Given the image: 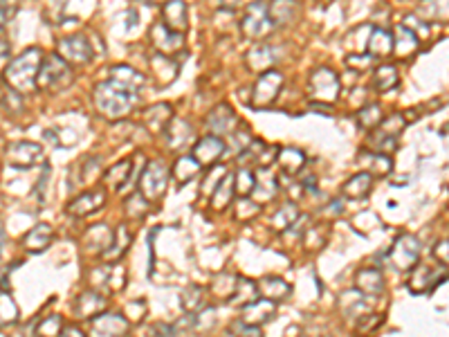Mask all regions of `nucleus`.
<instances>
[{
	"mask_svg": "<svg viewBox=\"0 0 449 337\" xmlns=\"http://www.w3.org/2000/svg\"><path fill=\"white\" fill-rule=\"evenodd\" d=\"M138 104V92H131L113 81H101L95 88V106L108 120H122Z\"/></svg>",
	"mask_w": 449,
	"mask_h": 337,
	"instance_id": "nucleus-1",
	"label": "nucleus"
},
{
	"mask_svg": "<svg viewBox=\"0 0 449 337\" xmlns=\"http://www.w3.org/2000/svg\"><path fill=\"white\" fill-rule=\"evenodd\" d=\"M41 65H43V58H41V50L39 47H30L25 50L21 56H16L14 61L5 67V81H10V86L25 95V92H32L36 86Z\"/></svg>",
	"mask_w": 449,
	"mask_h": 337,
	"instance_id": "nucleus-2",
	"label": "nucleus"
},
{
	"mask_svg": "<svg viewBox=\"0 0 449 337\" xmlns=\"http://www.w3.org/2000/svg\"><path fill=\"white\" fill-rule=\"evenodd\" d=\"M72 83V70L70 63L63 61L61 54H47L43 65H41L36 86L41 90H63Z\"/></svg>",
	"mask_w": 449,
	"mask_h": 337,
	"instance_id": "nucleus-3",
	"label": "nucleus"
},
{
	"mask_svg": "<svg viewBox=\"0 0 449 337\" xmlns=\"http://www.w3.org/2000/svg\"><path fill=\"white\" fill-rule=\"evenodd\" d=\"M168 175H171V171H168V166L162 162V160H151V162H146V166H144V171L140 175V189L138 191L149 202L160 200L168 187Z\"/></svg>",
	"mask_w": 449,
	"mask_h": 337,
	"instance_id": "nucleus-4",
	"label": "nucleus"
},
{
	"mask_svg": "<svg viewBox=\"0 0 449 337\" xmlns=\"http://www.w3.org/2000/svg\"><path fill=\"white\" fill-rule=\"evenodd\" d=\"M342 81L333 67L321 65L317 70H312L310 74V97L319 101V104H333L340 97Z\"/></svg>",
	"mask_w": 449,
	"mask_h": 337,
	"instance_id": "nucleus-5",
	"label": "nucleus"
},
{
	"mask_svg": "<svg viewBox=\"0 0 449 337\" xmlns=\"http://www.w3.org/2000/svg\"><path fill=\"white\" fill-rule=\"evenodd\" d=\"M274 23L270 19V5L265 3H252L245 7V16L241 21V30L248 39L252 41H259L267 36L270 32H272Z\"/></svg>",
	"mask_w": 449,
	"mask_h": 337,
	"instance_id": "nucleus-6",
	"label": "nucleus"
},
{
	"mask_svg": "<svg viewBox=\"0 0 449 337\" xmlns=\"http://www.w3.org/2000/svg\"><path fill=\"white\" fill-rule=\"evenodd\" d=\"M418 259H420V241L411 234L397 236L393 248L388 250V261H391V265L395 270H400V272L416 265Z\"/></svg>",
	"mask_w": 449,
	"mask_h": 337,
	"instance_id": "nucleus-7",
	"label": "nucleus"
},
{
	"mask_svg": "<svg viewBox=\"0 0 449 337\" xmlns=\"http://www.w3.org/2000/svg\"><path fill=\"white\" fill-rule=\"evenodd\" d=\"M281 88H283V74L278 70H267L256 79V83H254L250 104L254 108H265L278 97Z\"/></svg>",
	"mask_w": 449,
	"mask_h": 337,
	"instance_id": "nucleus-8",
	"label": "nucleus"
},
{
	"mask_svg": "<svg viewBox=\"0 0 449 337\" xmlns=\"http://www.w3.org/2000/svg\"><path fill=\"white\" fill-rule=\"evenodd\" d=\"M58 54H61L63 61L74 63V65H86L92 61V45L86 36L81 34H70V36H63L58 41Z\"/></svg>",
	"mask_w": 449,
	"mask_h": 337,
	"instance_id": "nucleus-9",
	"label": "nucleus"
},
{
	"mask_svg": "<svg viewBox=\"0 0 449 337\" xmlns=\"http://www.w3.org/2000/svg\"><path fill=\"white\" fill-rule=\"evenodd\" d=\"M5 157L16 168H30L43 160V146L34 144V142H14L5 151Z\"/></svg>",
	"mask_w": 449,
	"mask_h": 337,
	"instance_id": "nucleus-10",
	"label": "nucleus"
},
{
	"mask_svg": "<svg viewBox=\"0 0 449 337\" xmlns=\"http://www.w3.org/2000/svg\"><path fill=\"white\" fill-rule=\"evenodd\" d=\"M207 126L211 135H227V138H232L234 133H239L241 129H236L239 126V117L234 115V111L227 104H218L214 111L207 115Z\"/></svg>",
	"mask_w": 449,
	"mask_h": 337,
	"instance_id": "nucleus-11",
	"label": "nucleus"
},
{
	"mask_svg": "<svg viewBox=\"0 0 449 337\" xmlns=\"http://www.w3.org/2000/svg\"><path fill=\"white\" fill-rule=\"evenodd\" d=\"M126 333H129V322L117 313H101L99 317L90 319L92 337H124Z\"/></svg>",
	"mask_w": 449,
	"mask_h": 337,
	"instance_id": "nucleus-12",
	"label": "nucleus"
},
{
	"mask_svg": "<svg viewBox=\"0 0 449 337\" xmlns=\"http://www.w3.org/2000/svg\"><path fill=\"white\" fill-rule=\"evenodd\" d=\"M225 153V142L216 138V135H207V138H202L196 142V146H193L191 155L198 160L200 166H216V162L220 160V155Z\"/></svg>",
	"mask_w": 449,
	"mask_h": 337,
	"instance_id": "nucleus-13",
	"label": "nucleus"
},
{
	"mask_svg": "<svg viewBox=\"0 0 449 337\" xmlns=\"http://www.w3.org/2000/svg\"><path fill=\"white\" fill-rule=\"evenodd\" d=\"M151 43L155 45L157 54H171L184 45V36L173 32L171 28H166L164 23H155L151 28Z\"/></svg>",
	"mask_w": 449,
	"mask_h": 337,
	"instance_id": "nucleus-14",
	"label": "nucleus"
},
{
	"mask_svg": "<svg viewBox=\"0 0 449 337\" xmlns=\"http://www.w3.org/2000/svg\"><path fill=\"white\" fill-rule=\"evenodd\" d=\"M443 270L440 268H431V265H416L413 268V272L409 276V281H406V285H409V290L411 292H425V290H431L438 281H443Z\"/></svg>",
	"mask_w": 449,
	"mask_h": 337,
	"instance_id": "nucleus-15",
	"label": "nucleus"
},
{
	"mask_svg": "<svg viewBox=\"0 0 449 337\" xmlns=\"http://www.w3.org/2000/svg\"><path fill=\"white\" fill-rule=\"evenodd\" d=\"M274 313H276L274 301H270V299H256L254 303H250V306L243 308L241 322L250 324V326H254V328H259V326H263L265 322H270V319L274 317Z\"/></svg>",
	"mask_w": 449,
	"mask_h": 337,
	"instance_id": "nucleus-16",
	"label": "nucleus"
},
{
	"mask_svg": "<svg viewBox=\"0 0 449 337\" xmlns=\"http://www.w3.org/2000/svg\"><path fill=\"white\" fill-rule=\"evenodd\" d=\"M104 200H106V191L104 189H90L86 193H81V196H77L70 202V205H67V214H72V216L92 214V212H97L101 205H104Z\"/></svg>",
	"mask_w": 449,
	"mask_h": 337,
	"instance_id": "nucleus-17",
	"label": "nucleus"
},
{
	"mask_svg": "<svg viewBox=\"0 0 449 337\" xmlns=\"http://www.w3.org/2000/svg\"><path fill=\"white\" fill-rule=\"evenodd\" d=\"M276 50L274 47H270L265 43H261V45H254L248 56H245V61H248V67L254 72H267V70H272V65L276 63Z\"/></svg>",
	"mask_w": 449,
	"mask_h": 337,
	"instance_id": "nucleus-18",
	"label": "nucleus"
},
{
	"mask_svg": "<svg viewBox=\"0 0 449 337\" xmlns=\"http://www.w3.org/2000/svg\"><path fill=\"white\" fill-rule=\"evenodd\" d=\"M173 122V108L171 104H155L151 106L146 113H144V124H146V129L151 133H162L166 131L168 126Z\"/></svg>",
	"mask_w": 449,
	"mask_h": 337,
	"instance_id": "nucleus-19",
	"label": "nucleus"
},
{
	"mask_svg": "<svg viewBox=\"0 0 449 337\" xmlns=\"http://www.w3.org/2000/svg\"><path fill=\"white\" fill-rule=\"evenodd\" d=\"M355 288H358L362 294H373V297H377V294L384 292L386 281H384V276L380 270L364 268L358 272V276H355Z\"/></svg>",
	"mask_w": 449,
	"mask_h": 337,
	"instance_id": "nucleus-20",
	"label": "nucleus"
},
{
	"mask_svg": "<svg viewBox=\"0 0 449 337\" xmlns=\"http://www.w3.org/2000/svg\"><path fill=\"white\" fill-rule=\"evenodd\" d=\"M162 16H164V25L171 28L173 32L182 34L189 28V12H186V5L182 0H171V3H164L162 7Z\"/></svg>",
	"mask_w": 449,
	"mask_h": 337,
	"instance_id": "nucleus-21",
	"label": "nucleus"
},
{
	"mask_svg": "<svg viewBox=\"0 0 449 337\" xmlns=\"http://www.w3.org/2000/svg\"><path fill=\"white\" fill-rule=\"evenodd\" d=\"M371 189H373V175L369 171H360V173L351 175V178L344 182L342 193L351 200H362V198L369 196Z\"/></svg>",
	"mask_w": 449,
	"mask_h": 337,
	"instance_id": "nucleus-22",
	"label": "nucleus"
},
{
	"mask_svg": "<svg viewBox=\"0 0 449 337\" xmlns=\"http://www.w3.org/2000/svg\"><path fill=\"white\" fill-rule=\"evenodd\" d=\"M110 81L131 92H138L144 86V77L131 65H113L110 67Z\"/></svg>",
	"mask_w": 449,
	"mask_h": 337,
	"instance_id": "nucleus-23",
	"label": "nucleus"
},
{
	"mask_svg": "<svg viewBox=\"0 0 449 337\" xmlns=\"http://www.w3.org/2000/svg\"><path fill=\"white\" fill-rule=\"evenodd\" d=\"M193 140V129L189 122L184 120H173L171 126L166 129V142L171 151H180L184 146H189V142Z\"/></svg>",
	"mask_w": 449,
	"mask_h": 337,
	"instance_id": "nucleus-24",
	"label": "nucleus"
},
{
	"mask_svg": "<svg viewBox=\"0 0 449 337\" xmlns=\"http://www.w3.org/2000/svg\"><path fill=\"white\" fill-rule=\"evenodd\" d=\"M393 50H395L393 34L382 28H373V34L369 39V54L373 58H380V56H388Z\"/></svg>",
	"mask_w": 449,
	"mask_h": 337,
	"instance_id": "nucleus-25",
	"label": "nucleus"
},
{
	"mask_svg": "<svg viewBox=\"0 0 449 337\" xmlns=\"http://www.w3.org/2000/svg\"><path fill=\"white\" fill-rule=\"evenodd\" d=\"M52 241H54L52 227L45 225V223H41V225L32 227V230L28 232V236H25V241H23V246H25V250H28V252H43Z\"/></svg>",
	"mask_w": 449,
	"mask_h": 337,
	"instance_id": "nucleus-26",
	"label": "nucleus"
},
{
	"mask_svg": "<svg viewBox=\"0 0 449 337\" xmlns=\"http://www.w3.org/2000/svg\"><path fill=\"white\" fill-rule=\"evenodd\" d=\"M278 191V182L276 175L267 168H259L256 173V187H254V196H256V202H267L276 196Z\"/></svg>",
	"mask_w": 449,
	"mask_h": 337,
	"instance_id": "nucleus-27",
	"label": "nucleus"
},
{
	"mask_svg": "<svg viewBox=\"0 0 449 337\" xmlns=\"http://www.w3.org/2000/svg\"><path fill=\"white\" fill-rule=\"evenodd\" d=\"M104 308H106V299L95 290H86L77 299V315L79 317L95 319V317H99L101 313H104Z\"/></svg>",
	"mask_w": 449,
	"mask_h": 337,
	"instance_id": "nucleus-28",
	"label": "nucleus"
},
{
	"mask_svg": "<svg viewBox=\"0 0 449 337\" xmlns=\"http://www.w3.org/2000/svg\"><path fill=\"white\" fill-rule=\"evenodd\" d=\"M276 164H278V168H281L283 173L292 175V173L299 171L303 164H306V153H303L301 149L283 146L281 151H278V155H276Z\"/></svg>",
	"mask_w": 449,
	"mask_h": 337,
	"instance_id": "nucleus-29",
	"label": "nucleus"
},
{
	"mask_svg": "<svg viewBox=\"0 0 449 337\" xmlns=\"http://www.w3.org/2000/svg\"><path fill=\"white\" fill-rule=\"evenodd\" d=\"M151 70H153L155 79L162 83V86H166V83H171L175 79L177 63L166 54H153L151 56Z\"/></svg>",
	"mask_w": 449,
	"mask_h": 337,
	"instance_id": "nucleus-30",
	"label": "nucleus"
},
{
	"mask_svg": "<svg viewBox=\"0 0 449 337\" xmlns=\"http://www.w3.org/2000/svg\"><path fill=\"white\" fill-rule=\"evenodd\" d=\"M234 193H236V175L227 173L223 182L218 184V189L211 193V207H214L216 212H223L225 207H230Z\"/></svg>",
	"mask_w": 449,
	"mask_h": 337,
	"instance_id": "nucleus-31",
	"label": "nucleus"
},
{
	"mask_svg": "<svg viewBox=\"0 0 449 337\" xmlns=\"http://www.w3.org/2000/svg\"><path fill=\"white\" fill-rule=\"evenodd\" d=\"M393 41H395V52L400 56H409L418 50L420 45V39L413 34L409 28H404V25H395V32H393Z\"/></svg>",
	"mask_w": 449,
	"mask_h": 337,
	"instance_id": "nucleus-32",
	"label": "nucleus"
},
{
	"mask_svg": "<svg viewBox=\"0 0 449 337\" xmlns=\"http://www.w3.org/2000/svg\"><path fill=\"white\" fill-rule=\"evenodd\" d=\"M340 308L346 317H358L362 313H366V303H364V294L355 290H344L340 297Z\"/></svg>",
	"mask_w": 449,
	"mask_h": 337,
	"instance_id": "nucleus-33",
	"label": "nucleus"
},
{
	"mask_svg": "<svg viewBox=\"0 0 449 337\" xmlns=\"http://www.w3.org/2000/svg\"><path fill=\"white\" fill-rule=\"evenodd\" d=\"M373 34V28L371 25H358L355 30L349 32V36H346V47L353 50L355 54H366L369 52V39Z\"/></svg>",
	"mask_w": 449,
	"mask_h": 337,
	"instance_id": "nucleus-34",
	"label": "nucleus"
},
{
	"mask_svg": "<svg viewBox=\"0 0 449 337\" xmlns=\"http://www.w3.org/2000/svg\"><path fill=\"white\" fill-rule=\"evenodd\" d=\"M259 290L265 299L276 301V299H285L287 294H290V285L283 279H278V276H265V279L259 283Z\"/></svg>",
	"mask_w": 449,
	"mask_h": 337,
	"instance_id": "nucleus-35",
	"label": "nucleus"
},
{
	"mask_svg": "<svg viewBox=\"0 0 449 337\" xmlns=\"http://www.w3.org/2000/svg\"><path fill=\"white\" fill-rule=\"evenodd\" d=\"M129 246H131V230H129V225L122 223L120 227H117L115 239H113V243H110V248L104 252V259H108V261L120 259Z\"/></svg>",
	"mask_w": 449,
	"mask_h": 337,
	"instance_id": "nucleus-36",
	"label": "nucleus"
},
{
	"mask_svg": "<svg viewBox=\"0 0 449 337\" xmlns=\"http://www.w3.org/2000/svg\"><path fill=\"white\" fill-rule=\"evenodd\" d=\"M397 81H400V77H397L395 65H380L375 67V72H373V86L380 92L393 90L397 86Z\"/></svg>",
	"mask_w": 449,
	"mask_h": 337,
	"instance_id": "nucleus-37",
	"label": "nucleus"
},
{
	"mask_svg": "<svg viewBox=\"0 0 449 337\" xmlns=\"http://www.w3.org/2000/svg\"><path fill=\"white\" fill-rule=\"evenodd\" d=\"M115 239V234H110L108 230V225H95V227H90L88 234H86V246L92 248V250H108L110 248V243H113Z\"/></svg>",
	"mask_w": 449,
	"mask_h": 337,
	"instance_id": "nucleus-38",
	"label": "nucleus"
},
{
	"mask_svg": "<svg viewBox=\"0 0 449 337\" xmlns=\"http://www.w3.org/2000/svg\"><path fill=\"white\" fill-rule=\"evenodd\" d=\"M200 171V164H198V160L193 157V155H182V157H177V162L173 164V178L184 184L186 180H191L193 175H196Z\"/></svg>",
	"mask_w": 449,
	"mask_h": 337,
	"instance_id": "nucleus-39",
	"label": "nucleus"
},
{
	"mask_svg": "<svg viewBox=\"0 0 449 337\" xmlns=\"http://www.w3.org/2000/svg\"><path fill=\"white\" fill-rule=\"evenodd\" d=\"M382 120L384 117H382V108H380V104H366L358 111V124L366 131H373L375 126L382 124Z\"/></svg>",
	"mask_w": 449,
	"mask_h": 337,
	"instance_id": "nucleus-40",
	"label": "nucleus"
},
{
	"mask_svg": "<svg viewBox=\"0 0 449 337\" xmlns=\"http://www.w3.org/2000/svg\"><path fill=\"white\" fill-rule=\"evenodd\" d=\"M259 294H261L259 283H254L252 279H239V285H236V292H234L232 301L243 303V308H245V306H250V303L256 301Z\"/></svg>",
	"mask_w": 449,
	"mask_h": 337,
	"instance_id": "nucleus-41",
	"label": "nucleus"
},
{
	"mask_svg": "<svg viewBox=\"0 0 449 337\" xmlns=\"http://www.w3.org/2000/svg\"><path fill=\"white\" fill-rule=\"evenodd\" d=\"M129 173H131V162L129 160H124L117 166H110L106 171V182L110 187H115L117 191H122L126 184H129Z\"/></svg>",
	"mask_w": 449,
	"mask_h": 337,
	"instance_id": "nucleus-42",
	"label": "nucleus"
},
{
	"mask_svg": "<svg viewBox=\"0 0 449 337\" xmlns=\"http://www.w3.org/2000/svg\"><path fill=\"white\" fill-rule=\"evenodd\" d=\"M296 218H299V209H296V205L294 202H285V205L274 214L272 227L274 230H287V227L296 225Z\"/></svg>",
	"mask_w": 449,
	"mask_h": 337,
	"instance_id": "nucleus-43",
	"label": "nucleus"
},
{
	"mask_svg": "<svg viewBox=\"0 0 449 337\" xmlns=\"http://www.w3.org/2000/svg\"><path fill=\"white\" fill-rule=\"evenodd\" d=\"M404 126H406L404 115L393 113V115H388L386 120H382V124H380L377 133H382L384 138H388V140H395L397 135H400V133L404 131Z\"/></svg>",
	"mask_w": 449,
	"mask_h": 337,
	"instance_id": "nucleus-44",
	"label": "nucleus"
},
{
	"mask_svg": "<svg viewBox=\"0 0 449 337\" xmlns=\"http://www.w3.org/2000/svg\"><path fill=\"white\" fill-rule=\"evenodd\" d=\"M149 209H151V202L144 198L140 191H135L133 196L126 200V214H129L131 218H142Z\"/></svg>",
	"mask_w": 449,
	"mask_h": 337,
	"instance_id": "nucleus-45",
	"label": "nucleus"
},
{
	"mask_svg": "<svg viewBox=\"0 0 449 337\" xmlns=\"http://www.w3.org/2000/svg\"><path fill=\"white\" fill-rule=\"evenodd\" d=\"M254 187H256V175L250 168H239V173H236V193L250 196V193H254Z\"/></svg>",
	"mask_w": 449,
	"mask_h": 337,
	"instance_id": "nucleus-46",
	"label": "nucleus"
},
{
	"mask_svg": "<svg viewBox=\"0 0 449 337\" xmlns=\"http://www.w3.org/2000/svg\"><path fill=\"white\" fill-rule=\"evenodd\" d=\"M294 16V3H274V5H270V19H272L274 25L278 23H287Z\"/></svg>",
	"mask_w": 449,
	"mask_h": 337,
	"instance_id": "nucleus-47",
	"label": "nucleus"
},
{
	"mask_svg": "<svg viewBox=\"0 0 449 337\" xmlns=\"http://www.w3.org/2000/svg\"><path fill=\"white\" fill-rule=\"evenodd\" d=\"M227 175V168L225 166H220V164H216V166H211L209 168V173L205 175V182H202V193H207V191H211L214 193L216 189H218V184L223 182V178Z\"/></svg>",
	"mask_w": 449,
	"mask_h": 337,
	"instance_id": "nucleus-48",
	"label": "nucleus"
},
{
	"mask_svg": "<svg viewBox=\"0 0 449 337\" xmlns=\"http://www.w3.org/2000/svg\"><path fill=\"white\" fill-rule=\"evenodd\" d=\"M3 108L7 113H21L23 111V99L21 92H16L12 88H7V81H3Z\"/></svg>",
	"mask_w": 449,
	"mask_h": 337,
	"instance_id": "nucleus-49",
	"label": "nucleus"
},
{
	"mask_svg": "<svg viewBox=\"0 0 449 337\" xmlns=\"http://www.w3.org/2000/svg\"><path fill=\"white\" fill-rule=\"evenodd\" d=\"M202 292L198 285H189L184 292H182V308L186 310V313H196L198 306H200V301H202Z\"/></svg>",
	"mask_w": 449,
	"mask_h": 337,
	"instance_id": "nucleus-50",
	"label": "nucleus"
},
{
	"mask_svg": "<svg viewBox=\"0 0 449 337\" xmlns=\"http://www.w3.org/2000/svg\"><path fill=\"white\" fill-rule=\"evenodd\" d=\"M420 14L431 21H449V3H427L420 7Z\"/></svg>",
	"mask_w": 449,
	"mask_h": 337,
	"instance_id": "nucleus-51",
	"label": "nucleus"
},
{
	"mask_svg": "<svg viewBox=\"0 0 449 337\" xmlns=\"http://www.w3.org/2000/svg\"><path fill=\"white\" fill-rule=\"evenodd\" d=\"M369 160H371V164H369V173L371 175H386V173H391V157H388V155L373 153Z\"/></svg>",
	"mask_w": 449,
	"mask_h": 337,
	"instance_id": "nucleus-52",
	"label": "nucleus"
},
{
	"mask_svg": "<svg viewBox=\"0 0 449 337\" xmlns=\"http://www.w3.org/2000/svg\"><path fill=\"white\" fill-rule=\"evenodd\" d=\"M0 301H3V326L14 324L16 319H19V308H16V303L10 294H7V290H3V294H0Z\"/></svg>",
	"mask_w": 449,
	"mask_h": 337,
	"instance_id": "nucleus-53",
	"label": "nucleus"
},
{
	"mask_svg": "<svg viewBox=\"0 0 449 337\" xmlns=\"http://www.w3.org/2000/svg\"><path fill=\"white\" fill-rule=\"evenodd\" d=\"M63 331H65V328H61V317L52 315V317H47L43 324H41L39 335L41 337H58V335H63Z\"/></svg>",
	"mask_w": 449,
	"mask_h": 337,
	"instance_id": "nucleus-54",
	"label": "nucleus"
},
{
	"mask_svg": "<svg viewBox=\"0 0 449 337\" xmlns=\"http://www.w3.org/2000/svg\"><path fill=\"white\" fill-rule=\"evenodd\" d=\"M404 28H409L416 36L420 39V36H427L429 34V28H427V23H420V19L418 16H413V14H409V16H404Z\"/></svg>",
	"mask_w": 449,
	"mask_h": 337,
	"instance_id": "nucleus-55",
	"label": "nucleus"
},
{
	"mask_svg": "<svg viewBox=\"0 0 449 337\" xmlns=\"http://www.w3.org/2000/svg\"><path fill=\"white\" fill-rule=\"evenodd\" d=\"M232 335L236 337H263V333L259 331V328H254L245 322H234L232 324Z\"/></svg>",
	"mask_w": 449,
	"mask_h": 337,
	"instance_id": "nucleus-56",
	"label": "nucleus"
},
{
	"mask_svg": "<svg viewBox=\"0 0 449 337\" xmlns=\"http://www.w3.org/2000/svg\"><path fill=\"white\" fill-rule=\"evenodd\" d=\"M259 214V202L256 200H248L243 198L239 202V218H254Z\"/></svg>",
	"mask_w": 449,
	"mask_h": 337,
	"instance_id": "nucleus-57",
	"label": "nucleus"
},
{
	"mask_svg": "<svg viewBox=\"0 0 449 337\" xmlns=\"http://www.w3.org/2000/svg\"><path fill=\"white\" fill-rule=\"evenodd\" d=\"M373 61H375V58H373V56L366 52V54H351L349 61H346V63H349L353 70H360V67H369Z\"/></svg>",
	"mask_w": 449,
	"mask_h": 337,
	"instance_id": "nucleus-58",
	"label": "nucleus"
},
{
	"mask_svg": "<svg viewBox=\"0 0 449 337\" xmlns=\"http://www.w3.org/2000/svg\"><path fill=\"white\" fill-rule=\"evenodd\" d=\"M434 257L443 263L445 268H449V241H440L434 248Z\"/></svg>",
	"mask_w": 449,
	"mask_h": 337,
	"instance_id": "nucleus-59",
	"label": "nucleus"
},
{
	"mask_svg": "<svg viewBox=\"0 0 449 337\" xmlns=\"http://www.w3.org/2000/svg\"><path fill=\"white\" fill-rule=\"evenodd\" d=\"M63 337H86L83 335L79 328H74V326H67L65 331H63Z\"/></svg>",
	"mask_w": 449,
	"mask_h": 337,
	"instance_id": "nucleus-60",
	"label": "nucleus"
},
{
	"mask_svg": "<svg viewBox=\"0 0 449 337\" xmlns=\"http://www.w3.org/2000/svg\"><path fill=\"white\" fill-rule=\"evenodd\" d=\"M16 7H10L7 3H3V25L7 23V19H12V14H14Z\"/></svg>",
	"mask_w": 449,
	"mask_h": 337,
	"instance_id": "nucleus-61",
	"label": "nucleus"
},
{
	"mask_svg": "<svg viewBox=\"0 0 449 337\" xmlns=\"http://www.w3.org/2000/svg\"><path fill=\"white\" fill-rule=\"evenodd\" d=\"M326 212H333V214H340L342 212V202H330L326 207Z\"/></svg>",
	"mask_w": 449,
	"mask_h": 337,
	"instance_id": "nucleus-62",
	"label": "nucleus"
},
{
	"mask_svg": "<svg viewBox=\"0 0 449 337\" xmlns=\"http://www.w3.org/2000/svg\"><path fill=\"white\" fill-rule=\"evenodd\" d=\"M7 50L10 47H7V41L3 39V61H7Z\"/></svg>",
	"mask_w": 449,
	"mask_h": 337,
	"instance_id": "nucleus-63",
	"label": "nucleus"
},
{
	"mask_svg": "<svg viewBox=\"0 0 449 337\" xmlns=\"http://www.w3.org/2000/svg\"><path fill=\"white\" fill-rule=\"evenodd\" d=\"M61 337H63V335H61Z\"/></svg>",
	"mask_w": 449,
	"mask_h": 337,
	"instance_id": "nucleus-64",
	"label": "nucleus"
}]
</instances>
